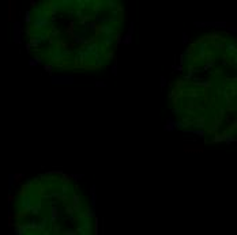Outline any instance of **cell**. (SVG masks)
<instances>
[{"label":"cell","mask_w":237,"mask_h":235,"mask_svg":"<svg viewBox=\"0 0 237 235\" xmlns=\"http://www.w3.org/2000/svg\"><path fill=\"white\" fill-rule=\"evenodd\" d=\"M52 83L53 84H72L74 83V78H71V76H53Z\"/></svg>","instance_id":"7a4b0ae2"},{"label":"cell","mask_w":237,"mask_h":235,"mask_svg":"<svg viewBox=\"0 0 237 235\" xmlns=\"http://www.w3.org/2000/svg\"><path fill=\"white\" fill-rule=\"evenodd\" d=\"M175 68H176L177 71H183V67H181V65H179V67H175Z\"/></svg>","instance_id":"f1b7e54d"},{"label":"cell","mask_w":237,"mask_h":235,"mask_svg":"<svg viewBox=\"0 0 237 235\" xmlns=\"http://www.w3.org/2000/svg\"><path fill=\"white\" fill-rule=\"evenodd\" d=\"M106 59H108V60H110V59H115V52L109 51L108 53H106Z\"/></svg>","instance_id":"5bb4252c"},{"label":"cell","mask_w":237,"mask_h":235,"mask_svg":"<svg viewBox=\"0 0 237 235\" xmlns=\"http://www.w3.org/2000/svg\"><path fill=\"white\" fill-rule=\"evenodd\" d=\"M121 42L124 44V45H129V44L132 42V36H128V34H127V36L121 40Z\"/></svg>","instance_id":"ba28073f"},{"label":"cell","mask_w":237,"mask_h":235,"mask_svg":"<svg viewBox=\"0 0 237 235\" xmlns=\"http://www.w3.org/2000/svg\"><path fill=\"white\" fill-rule=\"evenodd\" d=\"M192 125L196 128H204L206 127V120H204L203 117H196L195 118V121L192 123Z\"/></svg>","instance_id":"3957f363"},{"label":"cell","mask_w":237,"mask_h":235,"mask_svg":"<svg viewBox=\"0 0 237 235\" xmlns=\"http://www.w3.org/2000/svg\"><path fill=\"white\" fill-rule=\"evenodd\" d=\"M108 4H109V7L115 8L116 6H117V3H116V2H112V0H109V2H108Z\"/></svg>","instance_id":"44dd1931"},{"label":"cell","mask_w":237,"mask_h":235,"mask_svg":"<svg viewBox=\"0 0 237 235\" xmlns=\"http://www.w3.org/2000/svg\"><path fill=\"white\" fill-rule=\"evenodd\" d=\"M44 70H45L46 72H48V74L49 75H52V70H53V65L52 64H50V63H48V64H45V65H44Z\"/></svg>","instance_id":"30bf717a"},{"label":"cell","mask_w":237,"mask_h":235,"mask_svg":"<svg viewBox=\"0 0 237 235\" xmlns=\"http://www.w3.org/2000/svg\"><path fill=\"white\" fill-rule=\"evenodd\" d=\"M132 33H134V23L131 25V26H129V29H128V36H132Z\"/></svg>","instance_id":"7402d4cb"},{"label":"cell","mask_w":237,"mask_h":235,"mask_svg":"<svg viewBox=\"0 0 237 235\" xmlns=\"http://www.w3.org/2000/svg\"><path fill=\"white\" fill-rule=\"evenodd\" d=\"M221 142H223L222 135H215V136L213 137V140H211V143H221Z\"/></svg>","instance_id":"8fae6325"},{"label":"cell","mask_w":237,"mask_h":235,"mask_svg":"<svg viewBox=\"0 0 237 235\" xmlns=\"http://www.w3.org/2000/svg\"><path fill=\"white\" fill-rule=\"evenodd\" d=\"M188 42V37H187V34H183V44H187Z\"/></svg>","instance_id":"484cf974"},{"label":"cell","mask_w":237,"mask_h":235,"mask_svg":"<svg viewBox=\"0 0 237 235\" xmlns=\"http://www.w3.org/2000/svg\"><path fill=\"white\" fill-rule=\"evenodd\" d=\"M29 64L31 65V67H34V65H37V63H36V61H34V59H31V60L29 61Z\"/></svg>","instance_id":"83f0119b"},{"label":"cell","mask_w":237,"mask_h":235,"mask_svg":"<svg viewBox=\"0 0 237 235\" xmlns=\"http://www.w3.org/2000/svg\"><path fill=\"white\" fill-rule=\"evenodd\" d=\"M175 128H176V127H175V121L168 120V121H166V125L164 127V129H165V131H169V132H170V131H173Z\"/></svg>","instance_id":"8992f818"},{"label":"cell","mask_w":237,"mask_h":235,"mask_svg":"<svg viewBox=\"0 0 237 235\" xmlns=\"http://www.w3.org/2000/svg\"><path fill=\"white\" fill-rule=\"evenodd\" d=\"M74 40H75V42H79V44H82V42H85V40H83V37H81V36H75V37H74Z\"/></svg>","instance_id":"4fadbf2b"},{"label":"cell","mask_w":237,"mask_h":235,"mask_svg":"<svg viewBox=\"0 0 237 235\" xmlns=\"http://www.w3.org/2000/svg\"><path fill=\"white\" fill-rule=\"evenodd\" d=\"M75 15H77L79 19H82V18H83V14H82V11H81V10H78L77 12H75Z\"/></svg>","instance_id":"cb8c5ba5"},{"label":"cell","mask_w":237,"mask_h":235,"mask_svg":"<svg viewBox=\"0 0 237 235\" xmlns=\"http://www.w3.org/2000/svg\"><path fill=\"white\" fill-rule=\"evenodd\" d=\"M222 139H223V142L227 143V144H230L232 142H235V140H236L235 137H233V135L230 133V132H227V131H226V132H223V133H222Z\"/></svg>","instance_id":"277c9868"},{"label":"cell","mask_w":237,"mask_h":235,"mask_svg":"<svg viewBox=\"0 0 237 235\" xmlns=\"http://www.w3.org/2000/svg\"><path fill=\"white\" fill-rule=\"evenodd\" d=\"M30 4L33 6V7H36V2H34V0H31V2H30Z\"/></svg>","instance_id":"f546056e"},{"label":"cell","mask_w":237,"mask_h":235,"mask_svg":"<svg viewBox=\"0 0 237 235\" xmlns=\"http://www.w3.org/2000/svg\"><path fill=\"white\" fill-rule=\"evenodd\" d=\"M166 86V80H165V78H161V87H162V89H164V87H165Z\"/></svg>","instance_id":"d4e9b609"},{"label":"cell","mask_w":237,"mask_h":235,"mask_svg":"<svg viewBox=\"0 0 237 235\" xmlns=\"http://www.w3.org/2000/svg\"><path fill=\"white\" fill-rule=\"evenodd\" d=\"M63 182H64L65 185L69 184V175H67V174H63Z\"/></svg>","instance_id":"2e32d148"},{"label":"cell","mask_w":237,"mask_h":235,"mask_svg":"<svg viewBox=\"0 0 237 235\" xmlns=\"http://www.w3.org/2000/svg\"><path fill=\"white\" fill-rule=\"evenodd\" d=\"M101 7H102V2H96V6H94V11H96V15L98 17V12L101 10Z\"/></svg>","instance_id":"9c48e42d"},{"label":"cell","mask_w":237,"mask_h":235,"mask_svg":"<svg viewBox=\"0 0 237 235\" xmlns=\"http://www.w3.org/2000/svg\"><path fill=\"white\" fill-rule=\"evenodd\" d=\"M192 76H194V72H188V74L185 75L184 79H185V80H189V79H192Z\"/></svg>","instance_id":"d6986e66"},{"label":"cell","mask_w":237,"mask_h":235,"mask_svg":"<svg viewBox=\"0 0 237 235\" xmlns=\"http://www.w3.org/2000/svg\"><path fill=\"white\" fill-rule=\"evenodd\" d=\"M184 83H185L184 80H179V82L176 83V89H181V87L184 86Z\"/></svg>","instance_id":"ac0fdd59"},{"label":"cell","mask_w":237,"mask_h":235,"mask_svg":"<svg viewBox=\"0 0 237 235\" xmlns=\"http://www.w3.org/2000/svg\"><path fill=\"white\" fill-rule=\"evenodd\" d=\"M112 74H113V75H117V61H115V64H113V67H112Z\"/></svg>","instance_id":"9a60e30c"},{"label":"cell","mask_w":237,"mask_h":235,"mask_svg":"<svg viewBox=\"0 0 237 235\" xmlns=\"http://www.w3.org/2000/svg\"><path fill=\"white\" fill-rule=\"evenodd\" d=\"M30 21H31V12L26 11V14H25V22H26V23H30Z\"/></svg>","instance_id":"7c38bea8"},{"label":"cell","mask_w":237,"mask_h":235,"mask_svg":"<svg viewBox=\"0 0 237 235\" xmlns=\"http://www.w3.org/2000/svg\"><path fill=\"white\" fill-rule=\"evenodd\" d=\"M48 26V17L45 14H37L36 15V19L33 22V27L31 29L34 30H41L44 27Z\"/></svg>","instance_id":"6da1fadb"},{"label":"cell","mask_w":237,"mask_h":235,"mask_svg":"<svg viewBox=\"0 0 237 235\" xmlns=\"http://www.w3.org/2000/svg\"><path fill=\"white\" fill-rule=\"evenodd\" d=\"M89 27L91 30H97V27H98V26L96 25V22H89Z\"/></svg>","instance_id":"e0dca14e"},{"label":"cell","mask_w":237,"mask_h":235,"mask_svg":"<svg viewBox=\"0 0 237 235\" xmlns=\"http://www.w3.org/2000/svg\"><path fill=\"white\" fill-rule=\"evenodd\" d=\"M194 133L195 135H199V136H204V133H206V132H204V131H194Z\"/></svg>","instance_id":"ffe728a7"},{"label":"cell","mask_w":237,"mask_h":235,"mask_svg":"<svg viewBox=\"0 0 237 235\" xmlns=\"http://www.w3.org/2000/svg\"><path fill=\"white\" fill-rule=\"evenodd\" d=\"M96 86H97V87H105V83H102V82H97V83H96Z\"/></svg>","instance_id":"4316f807"},{"label":"cell","mask_w":237,"mask_h":235,"mask_svg":"<svg viewBox=\"0 0 237 235\" xmlns=\"http://www.w3.org/2000/svg\"><path fill=\"white\" fill-rule=\"evenodd\" d=\"M21 41V27L19 23H15V42Z\"/></svg>","instance_id":"5b68a950"},{"label":"cell","mask_w":237,"mask_h":235,"mask_svg":"<svg viewBox=\"0 0 237 235\" xmlns=\"http://www.w3.org/2000/svg\"><path fill=\"white\" fill-rule=\"evenodd\" d=\"M227 52H235V45L229 44V45H227Z\"/></svg>","instance_id":"603a6c76"},{"label":"cell","mask_w":237,"mask_h":235,"mask_svg":"<svg viewBox=\"0 0 237 235\" xmlns=\"http://www.w3.org/2000/svg\"><path fill=\"white\" fill-rule=\"evenodd\" d=\"M67 34L71 37V38H74V37H75V34H74V23H72V22L69 23V27L67 29Z\"/></svg>","instance_id":"52a82bcc"}]
</instances>
